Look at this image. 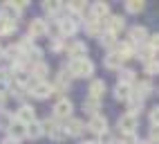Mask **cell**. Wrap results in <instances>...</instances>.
I'll return each instance as SVG.
<instances>
[{
	"label": "cell",
	"instance_id": "1",
	"mask_svg": "<svg viewBox=\"0 0 159 144\" xmlns=\"http://www.w3.org/2000/svg\"><path fill=\"white\" fill-rule=\"evenodd\" d=\"M67 72L72 77H92L94 63L90 59H72L70 65H67Z\"/></svg>",
	"mask_w": 159,
	"mask_h": 144
},
{
	"label": "cell",
	"instance_id": "2",
	"mask_svg": "<svg viewBox=\"0 0 159 144\" xmlns=\"http://www.w3.org/2000/svg\"><path fill=\"white\" fill-rule=\"evenodd\" d=\"M43 128H45V133H47L52 140H63V137H67L65 126H61L56 119H45V122H43Z\"/></svg>",
	"mask_w": 159,
	"mask_h": 144
},
{
	"label": "cell",
	"instance_id": "3",
	"mask_svg": "<svg viewBox=\"0 0 159 144\" xmlns=\"http://www.w3.org/2000/svg\"><path fill=\"white\" fill-rule=\"evenodd\" d=\"M88 131H92V133H97V135H105L108 133V122H105V117L103 115H94V117H90V122H88Z\"/></svg>",
	"mask_w": 159,
	"mask_h": 144
},
{
	"label": "cell",
	"instance_id": "4",
	"mask_svg": "<svg viewBox=\"0 0 159 144\" xmlns=\"http://www.w3.org/2000/svg\"><path fill=\"white\" fill-rule=\"evenodd\" d=\"M29 90H31V95L36 99H47L49 95H54V86L47 84V81H38V84H34Z\"/></svg>",
	"mask_w": 159,
	"mask_h": 144
},
{
	"label": "cell",
	"instance_id": "5",
	"mask_svg": "<svg viewBox=\"0 0 159 144\" xmlns=\"http://www.w3.org/2000/svg\"><path fill=\"white\" fill-rule=\"evenodd\" d=\"M85 27H88V34H92V36H103L105 34L103 29H108V27H105V20H99L94 16H90L85 20Z\"/></svg>",
	"mask_w": 159,
	"mask_h": 144
},
{
	"label": "cell",
	"instance_id": "6",
	"mask_svg": "<svg viewBox=\"0 0 159 144\" xmlns=\"http://www.w3.org/2000/svg\"><path fill=\"white\" fill-rule=\"evenodd\" d=\"M47 32H49V27H47V23H45L43 18H34V20L29 23V36H31V38L45 36Z\"/></svg>",
	"mask_w": 159,
	"mask_h": 144
},
{
	"label": "cell",
	"instance_id": "7",
	"mask_svg": "<svg viewBox=\"0 0 159 144\" xmlns=\"http://www.w3.org/2000/svg\"><path fill=\"white\" fill-rule=\"evenodd\" d=\"M72 115V101L70 99H58L54 104V117L58 119H67Z\"/></svg>",
	"mask_w": 159,
	"mask_h": 144
},
{
	"label": "cell",
	"instance_id": "8",
	"mask_svg": "<svg viewBox=\"0 0 159 144\" xmlns=\"http://www.w3.org/2000/svg\"><path fill=\"white\" fill-rule=\"evenodd\" d=\"M67 54H70L72 59H85L88 45L83 43V41H72V43L67 45Z\"/></svg>",
	"mask_w": 159,
	"mask_h": 144
},
{
	"label": "cell",
	"instance_id": "9",
	"mask_svg": "<svg viewBox=\"0 0 159 144\" xmlns=\"http://www.w3.org/2000/svg\"><path fill=\"white\" fill-rule=\"evenodd\" d=\"M119 128L123 131V135L134 133V128H137V115H130V113L121 115V117H119Z\"/></svg>",
	"mask_w": 159,
	"mask_h": 144
},
{
	"label": "cell",
	"instance_id": "10",
	"mask_svg": "<svg viewBox=\"0 0 159 144\" xmlns=\"http://www.w3.org/2000/svg\"><path fill=\"white\" fill-rule=\"evenodd\" d=\"M20 12H23V9H20L16 2H2V7H0V14H2L7 20H16L20 16Z\"/></svg>",
	"mask_w": 159,
	"mask_h": 144
},
{
	"label": "cell",
	"instance_id": "11",
	"mask_svg": "<svg viewBox=\"0 0 159 144\" xmlns=\"http://www.w3.org/2000/svg\"><path fill=\"white\" fill-rule=\"evenodd\" d=\"M18 119L23 122V124H31V122H36V110H34V106H20V110H18Z\"/></svg>",
	"mask_w": 159,
	"mask_h": 144
},
{
	"label": "cell",
	"instance_id": "12",
	"mask_svg": "<svg viewBox=\"0 0 159 144\" xmlns=\"http://www.w3.org/2000/svg\"><path fill=\"white\" fill-rule=\"evenodd\" d=\"M123 25H125L123 16H110V18H105V27H108V32H112V34H119L123 29Z\"/></svg>",
	"mask_w": 159,
	"mask_h": 144
},
{
	"label": "cell",
	"instance_id": "13",
	"mask_svg": "<svg viewBox=\"0 0 159 144\" xmlns=\"http://www.w3.org/2000/svg\"><path fill=\"white\" fill-rule=\"evenodd\" d=\"M132 92H134V90H132L128 84H121V81L114 86V97L119 99V101H128V99L132 97Z\"/></svg>",
	"mask_w": 159,
	"mask_h": 144
},
{
	"label": "cell",
	"instance_id": "14",
	"mask_svg": "<svg viewBox=\"0 0 159 144\" xmlns=\"http://www.w3.org/2000/svg\"><path fill=\"white\" fill-rule=\"evenodd\" d=\"M94 18H99V20H105V18H110V7L105 5V2H94L92 5V14Z\"/></svg>",
	"mask_w": 159,
	"mask_h": 144
},
{
	"label": "cell",
	"instance_id": "15",
	"mask_svg": "<svg viewBox=\"0 0 159 144\" xmlns=\"http://www.w3.org/2000/svg\"><path fill=\"white\" fill-rule=\"evenodd\" d=\"M9 133H11V137H14V140L25 137V135H27V124H23V122L16 117V119H14V124H11V128H9Z\"/></svg>",
	"mask_w": 159,
	"mask_h": 144
},
{
	"label": "cell",
	"instance_id": "16",
	"mask_svg": "<svg viewBox=\"0 0 159 144\" xmlns=\"http://www.w3.org/2000/svg\"><path fill=\"white\" fill-rule=\"evenodd\" d=\"M83 128H85V126H83L81 119H67L65 122V133H67V135H81Z\"/></svg>",
	"mask_w": 159,
	"mask_h": 144
},
{
	"label": "cell",
	"instance_id": "17",
	"mask_svg": "<svg viewBox=\"0 0 159 144\" xmlns=\"http://www.w3.org/2000/svg\"><path fill=\"white\" fill-rule=\"evenodd\" d=\"M58 27H61V34L63 36H72L74 32H76V20L63 18V20H58Z\"/></svg>",
	"mask_w": 159,
	"mask_h": 144
},
{
	"label": "cell",
	"instance_id": "18",
	"mask_svg": "<svg viewBox=\"0 0 159 144\" xmlns=\"http://www.w3.org/2000/svg\"><path fill=\"white\" fill-rule=\"evenodd\" d=\"M148 38V32H146V27H141V25H137V27H132L130 29V43H143V41Z\"/></svg>",
	"mask_w": 159,
	"mask_h": 144
},
{
	"label": "cell",
	"instance_id": "19",
	"mask_svg": "<svg viewBox=\"0 0 159 144\" xmlns=\"http://www.w3.org/2000/svg\"><path fill=\"white\" fill-rule=\"evenodd\" d=\"M123 56L121 54H116V52H110L108 56H105V68H110V70H121V63H123Z\"/></svg>",
	"mask_w": 159,
	"mask_h": 144
},
{
	"label": "cell",
	"instance_id": "20",
	"mask_svg": "<svg viewBox=\"0 0 159 144\" xmlns=\"http://www.w3.org/2000/svg\"><path fill=\"white\" fill-rule=\"evenodd\" d=\"M49 72V68H47V63H43V61H36V63H31V74H34V79H38V81H43V77Z\"/></svg>",
	"mask_w": 159,
	"mask_h": 144
},
{
	"label": "cell",
	"instance_id": "21",
	"mask_svg": "<svg viewBox=\"0 0 159 144\" xmlns=\"http://www.w3.org/2000/svg\"><path fill=\"white\" fill-rule=\"evenodd\" d=\"M103 92H105V84L101 79H97V81H92V84H90V97L92 99H101Z\"/></svg>",
	"mask_w": 159,
	"mask_h": 144
},
{
	"label": "cell",
	"instance_id": "22",
	"mask_svg": "<svg viewBox=\"0 0 159 144\" xmlns=\"http://www.w3.org/2000/svg\"><path fill=\"white\" fill-rule=\"evenodd\" d=\"M141 106H143V97H139V95L132 92V97L128 99V113L130 115H137V113L141 110Z\"/></svg>",
	"mask_w": 159,
	"mask_h": 144
},
{
	"label": "cell",
	"instance_id": "23",
	"mask_svg": "<svg viewBox=\"0 0 159 144\" xmlns=\"http://www.w3.org/2000/svg\"><path fill=\"white\" fill-rule=\"evenodd\" d=\"M43 133H45V128H43V124H40V122H31V124L27 126V137H31V140L40 137Z\"/></svg>",
	"mask_w": 159,
	"mask_h": 144
},
{
	"label": "cell",
	"instance_id": "24",
	"mask_svg": "<svg viewBox=\"0 0 159 144\" xmlns=\"http://www.w3.org/2000/svg\"><path fill=\"white\" fill-rule=\"evenodd\" d=\"M67 86H70V74H67L65 70H63V72H58V77H56V84H54V90H56V92H61V90H65Z\"/></svg>",
	"mask_w": 159,
	"mask_h": 144
},
{
	"label": "cell",
	"instance_id": "25",
	"mask_svg": "<svg viewBox=\"0 0 159 144\" xmlns=\"http://www.w3.org/2000/svg\"><path fill=\"white\" fill-rule=\"evenodd\" d=\"M11 32H16V20H7L0 14V34H11Z\"/></svg>",
	"mask_w": 159,
	"mask_h": 144
},
{
	"label": "cell",
	"instance_id": "26",
	"mask_svg": "<svg viewBox=\"0 0 159 144\" xmlns=\"http://www.w3.org/2000/svg\"><path fill=\"white\" fill-rule=\"evenodd\" d=\"M143 2L141 0H128V2H125V12L128 14H139V12H143Z\"/></svg>",
	"mask_w": 159,
	"mask_h": 144
},
{
	"label": "cell",
	"instance_id": "27",
	"mask_svg": "<svg viewBox=\"0 0 159 144\" xmlns=\"http://www.w3.org/2000/svg\"><path fill=\"white\" fill-rule=\"evenodd\" d=\"M150 90H152V84H150V81H139L137 88H134V95L146 97V95H150Z\"/></svg>",
	"mask_w": 159,
	"mask_h": 144
},
{
	"label": "cell",
	"instance_id": "28",
	"mask_svg": "<svg viewBox=\"0 0 159 144\" xmlns=\"http://www.w3.org/2000/svg\"><path fill=\"white\" fill-rule=\"evenodd\" d=\"M83 108H85L92 117H94V115H99V113H97V110H99V99H92V97H88L85 101H83Z\"/></svg>",
	"mask_w": 159,
	"mask_h": 144
},
{
	"label": "cell",
	"instance_id": "29",
	"mask_svg": "<svg viewBox=\"0 0 159 144\" xmlns=\"http://www.w3.org/2000/svg\"><path fill=\"white\" fill-rule=\"evenodd\" d=\"M101 45H105V47H116V45H119V43H116V34L105 32V34L101 36Z\"/></svg>",
	"mask_w": 159,
	"mask_h": 144
},
{
	"label": "cell",
	"instance_id": "30",
	"mask_svg": "<svg viewBox=\"0 0 159 144\" xmlns=\"http://www.w3.org/2000/svg\"><path fill=\"white\" fill-rule=\"evenodd\" d=\"M119 74H121V84H134V72L132 70H121L119 72Z\"/></svg>",
	"mask_w": 159,
	"mask_h": 144
},
{
	"label": "cell",
	"instance_id": "31",
	"mask_svg": "<svg viewBox=\"0 0 159 144\" xmlns=\"http://www.w3.org/2000/svg\"><path fill=\"white\" fill-rule=\"evenodd\" d=\"M146 74H159V61L155 59V61H150V63H146Z\"/></svg>",
	"mask_w": 159,
	"mask_h": 144
},
{
	"label": "cell",
	"instance_id": "32",
	"mask_svg": "<svg viewBox=\"0 0 159 144\" xmlns=\"http://www.w3.org/2000/svg\"><path fill=\"white\" fill-rule=\"evenodd\" d=\"M67 9L74 12V14H85V5H83V2H70Z\"/></svg>",
	"mask_w": 159,
	"mask_h": 144
},
{
	"label": "cell",
	"instance_id": "33",
	"mask_svg": "<svg viewBox=\"0 0 159 144\" xmlns=\"http://www.w3.org/2000/svg\"><path fill=\"white\" fill-rule=\"evenodd\" d=\"M11 124H14V119L2 113V115H0V128H11Z\"/></svg>",
	"mask_w": 159,
	"mask_h": 144
},
{
	"label": "cell",
	"instance_id": "34",
	"mask_svg": "<svg viewBox=\"0 0 159 144\" xmlns=\"http://www.w3.org/2000/svg\"><path fill=\"white\" fill-rule=\"evenodd\" d=\"M43 9H45L47 14H56L58 9H61V5H58V2H45V5H43Z\"/></svg>",
	"mask_w": 159,
	"mask_h": 144
},
{
	"label": "cell",
	"instance_id": "35",
	"mask_svg": "<svg viewBox=\"0 0 159 144\" xmlns=\"http://www.w3.org/2000/svg\"><path fill=\"white\" fill-rule=\"evenodd\" d=\"M150 124L152 126H159V106H155L150 110Z\"/></svg>",
	"mask_w": 159,
	"mask_h": 144
},
{
	"label": "cell",
	"instance_id": "36",
	"mask_svg": "<svg viewBox=\"0 0 159 144\" xmlns=\"http://www.w3.org/2000/svg\"><path fill=\"white\" fill-rule=\"evenodd\" d=\"M148 45H150L152 50H159V34H152L150 41H148Z\"/></svg>",
	"mask_w": 159,
	"mask_h": 144
},
{
	"label": "cell",
	"instance_id": "37",
	"mask_svg": "<svg viewBox=\"0 0 159 144\" xmlns=\"http://www.w3.org/2000/svg\"><path fill=\"white\" fill-rule=\"evenodd\" d=\"M150 142L155 144H159V126H152V131H150Z\"/></svg>",
	"mask_w": 159,
	"mask_h": 144
},
{
	"label": "cell",
	"instance_id": "38",
	"mask_svg": "<svg viewBox=\"0 0 159 144\" xmlns=\"http://www.w3.org/2000/svg\"><path fill=\"white\" fill-rule=\"evenodd\" d=\"M2 144H18V140H14V137H7V140H2Z\"/></svg>",
	"mask_w": 159,
	"mask_h": 144
},
{
	"label": "cell",
	"instance_id": "39",
	"mask_svg": "<svg viewBox=\"0 0 159 144\" xmlns=\"http://www.w3.org/2000/svg\"><path fill=\"white\" fill-rule=\"evenodd\" d=\"M5 104V95H0V106H2Z\"/></svg>",
	"mask_w": 159,
	"mask_h": 144
},
{
	"label": "cell",
	"instance_id": "40",
	"mask_svg": "<svg viewBox=\"0 0 159 144\" xmlns=\"http://www.w3.org/2000/svg\"><path fill=\"white\" fill-rule=\"evenodd\" d=\"M139 144H152V142H150V140H148V142H139Z\"/></svg>",
	"mask_w": 159,
	"mask_h": 144
},
{
	"label": "cell",
	"instance_id": "41",
	"mask_svg": "<svg viewBox=\"0 0 159 144\" xmlns=\"http://www.w3.org/2000/svg\"><path fill=\"white\" fill-rule=\"evenodd\" d=\"M85 144H97V142H85Z\"/></svg>",
	"mask_w": 159,
	"mask_h": 144
}]
</instances>
